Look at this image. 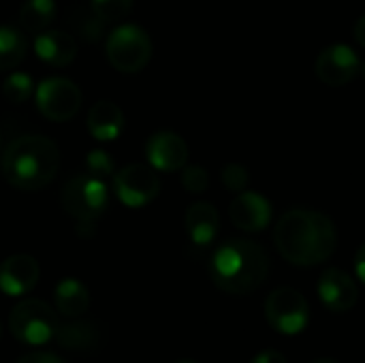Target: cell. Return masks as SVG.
<instances>
[{"label":"cell","mask_w":365,"mask_h":363,"mask_svg":"<svg viewBox=\"0 0 365 363\" xmlns=\"http://www.w3.org/2000/svg\"><path fill=\"white\" fill-rule=\"evenodd\" d=\"M56 17L53 0H26L19 9V24L28 32L45 30Z\"/></svg>","instance_id":"obj_22"},{"label":"cell","mask_w":365,"mask_h":363,"mask_svg":"<svg viewBox=\"0 0 365 363\" xmlns=\"http://www.w3.org/2000/svg\"><path fill=\"white\" fill-rule=\"evenodd\" d=\"M60 150L41 135H26L13 139L0 158V171L4 180L17 190H41L58 173Z\"/></svg>","instance_id":"obj_3"},{"label":"cell","mask_w":365,"mask_h":363,"mask_svg":"<svg viewBox=\"0 0 365 363\" xmlns=\"http://www.w3.org/2000/svg\"><path fill=\"white\" fill-rule=\"evenodd\" d=\"M36 107L51 122L71 120L81 107V90L64 77H47L36 86Z\"/></svg>","instance_id":"obj_9"},{"label":"cell","mask_w":365,"mask_h":363,"mask_svg":"<svg viewBox=\"0 0 365 363\" xmlns=\"http://www.w3.org/2000/svg\"><path fill=\"white\" fill-rule=\"evenodd\" d=\"M53 338L66 351H75L79 355H96L105 344V329L90 321H73L58 325Z\"/></svg>","instance_id":"obj_15"},{"label":"cell","mask_w":365,"mask_h":363,"mask_svg":"<svg viewBox=\"0 0 365 363\" xmlns=\"http://www.w3.org/2000/svg\"><path fill=\"white\" fill-rule=\"evenodd\" d=\"M250 363H287V357L276 349H267V351H261L259 355H255Z\"/></svg>","instance_id":"obj_29"},{"label":"cell","mask_w":365,"mask_h":363,"mask_svg":"<svg viewBox=\"0 0 365 363\" xmlns=\"http://www.w3.org/2000/svg\"><path fill=\"white\" fill-rule=\"evenodd\" d=\"M160 180L156 169L150 165H126L113 175V193L126 208H143L158 197Z\"/></svg>","instance_id":"obj_8"},{"label":"cell","mask_w":365,"mask_h":363,"mask_svg":"<svg viewBox=\"0 0 365 363\" xmlns=\"http://www.w3.org/2000/svg\"><path fill=\"white\" fill-rule=\"evenodd\" d=\"M53 304H56V310L62 317L77 319L88 310L90 293H88L86 285H81L79 280L66 278V280L58 282V287L53 291Z\"/></svg>","instance_id":"obj_19"},{"label":"cell","mask_w":365,"mask_h":363,"mask_svg":"<svg viewBox=\"0 0 365 363\" xmlns=\"http://www.w3.org/2000/svg\"><path fill=\"white\" fill-rule=\"evenodd\" d=\"M32 92H34V81H32V77L30 75H26V73H11L6 79H4V83H2V94H4V98L9 101V103H24V101H28L30 96H32Z\"/></svg>","instance_id":"obj_23"},{"label":"cell","mask_w":365,"mask_h":363,"mask_svg":"<svg viewBox=\"0 0 365 363\" xmlns=\"http://www.w3.org/2000/svg\"><path fill=\"white\" fill-rule=\"evenodd\" d=\"M58 325L60 323L56 310L43 300H24L9 315L11 334L15 336V340L30 347L49 342L56 336Z\"/></svg>","instance_id":"obj_5"},{"label":"cell","mask_w":365,"mask_h":363,"mask_svg":"<svg viewBox=\"0 0 365 363\" xmlns=\"http://www.w3.org/2000/svg\"><path fill=\"white\" fill-rule=\"evenodd\" d=\"M361 73H364V77H365V64H364V66H361Z\"/></svg>","instance_id":"obj_33"},{"label":"cell","mask_w":365,"mask_h":363,"mask_svg":"<svg viewBox=\"0 0 365 363\" xmlns=\"http://www.w3.org/2000/svg\"><path fill=\"white\" fill-rule=\"evenodd\" d=\"M145 156L156 171H180L188 163V145L178 133L160 131L148 139Z\"/></svg>","instance_id":"obj_13"},{"label":"cell","mask_w":365,"mask_h":363,"mask_svg":"<svg viewBox=\"0 0 365 363\" xmlns=\"http://www.w3.org/2000/svg\"><path fill=\"white\" fill-rule=\"evenodd\" d=\"M86 171L98 180H105L109 175H113V160L107 152L103 150H92L86 156Z\"/></svg>","instance_id":"obj_27"},{"label":"cell","mask_w":365,"mask_h":363,"mask_svg":"<svg viewBox=\"0 0 365 363\" xmlns=\"http://www.w3.org/2000/svg\"><path fill=\"white\" fill-rule=\"evenodd\" d=\"M212 282L229 295L255 293L269 274L265 248L250 240H229L220 244L210 259Z\"/></svg>","instance_id":"obj_2"},{"label":"cell","mask_w":365,"mask_h":363,"mask_svg":"<svg viewBox=\"0 0 365 363\" xmlns=\"http://www.w3.org/2000/svg\"><path fill=\"white\" fill-rule=\"evenodd\" d=\"M210 184V175L203 167L199 165H184L182 167V186L192 193V195H201L207 190Z\"/></svg>","instance_id":"obj_26"},{"label":"cell","mask_w":365,"mask_h":363,"mask_svg":"<svg viewBox=\"0 0 365 363\" xmlns=\"http://www.w3.org/2000/svg\"><path fill=\"white\" fill-rule=\"evenodd\" d=\"M38 263L30 255H13L0 265V291L17 297L32 291L38 282Z\"/></svg>","instance_id":"obj_14"},{"label":"cell","mask_w":365,"mask_h":363,"mask_svg":"<svg viewBox=\"0 0 365 363\" xmlns=\"http://www.w3.org/2000/svg\"><path fill=\"white\" fill-rule=\"evenodd\" d=\"M265 319L282 336H297L308 327L310 321V306L306 297L291 289L282 287L267 295L265 302Z\"/></svg>","instance_id":"obj_7"},{"label":"cell","mask_w":365,"mask_h":363,"mask_svg":"<svg viewBox=\"0 0 365 363\" xmlns=\"http://www.w3.org/2000/svg\"><path fill=\"white\" fill-rule=\"evenodd\" d=\"M361 71V62L359 56L355 53V49H351L349 45H329L325 47L317 62H314V73L317 77L327 83V86H344L351 79L357 77V73Z\"/></svg>","instance_id":"obj_10"},{"label":"cell","mask_w":365,"mask_h":363,"mask_svg":"<svg viewBox=\"0 0 365 363\" xmlns=\"http://www.w3.org/2000/svg\"><path fill=\"white\" fill-rule=\"evenodd\" d=\"M124 128V113L111 101H98L88 111V131L98 141H113Z\"/></svg>","instance_id":"obj_18"},{"label":"cell","mask_w":365,"mask_h":363,"mask_svg":"<svg viewBox=\"0 0 365 363\" xmlns=\"http://www.w3.org/2000/svg\"><path fill=\"white\" fill-rule=\"evenodd\" d=\"M66 24L73 32V36H79L81 41L88 43H96L103 36L105 30V21L94 13V9L88 4H77L68 11Z\"/></svg>","instance_id":"obj_20"},{"label":"cell","mask_w":365,"mask_h":363,"mask_svg":"<svg viewBox=\"0 0 365 363\" xmlns=\"http://www.w3.org/2000/svg\"><path fill=\"white\" fill-rule=\"evenodd\" d=\"M60 203L64 212L77 223H96L98 216L107 210L109 190L103 180L90 173H77L64 184Z\"/></svg>","instance_id":"obj_4"},{"label":"cell","mask_w":365,"mask_h":363,"mask_svg":"<svg viewBox=\"0 0 365 363\" xmlns=\"http://www.w3.org/2000/svg\"><path fill=\"white\" fill-rule=\"evenodd\" d=\"M274 244L282 259L297 267L325 263L338 244L336 225L323 212L295 208L282 214L274 229Z\"/></svg>","instance_id":"obj_1"},{"label":"cell","mask_w":365,"mask_h":363,"mask_svg":"<svg viewBox=\"0 0 365 363\" xmlns=\"http://www.w3.org/2000/svg\"><path fill=\"white\" fill-rule=\"evenodd\" d=\"M220 180H222V184H225L227 190L242 193V190H246V186L250 182V175H248V169L246 167H242L237 163H229V165L222 167Z\"/></svg>","instance_id":"obj_25"},{"label":"cell","mask_w":365,"mask_h":363,"mask_svg":"<svg viewBox=\"0 0 365 363\" xmlns=\"http://www.w3.org/2000/svg\"><path fill=\"white\" fill-rule=\"evenodd\" d=\"M229 218L240 231L259 233L272 223V203L259 193L242 190L229 205Z\"/></svg>","instance_id":"obj_12"},{"label":"cell","mask_w":365,"mask_h":363,"mask_svg":"<svg viewBox=\"0 0 365 363\" xmlns=\"http://www.w3.org/2000/svg\"><path fill=\"white\" fill-rule=\"evenodd\" d=\"M317 363H340V362H336V359H319Z\"/></svg>","instance_id":"obj_32"},{"label":"cell","mask_w":365,"mask_h":363,"mask_svg":"<svg viewBox=\"0 0 365 363\" xmlns=\"http://www.w3.org/2000/svg\"><path fill=\"white\" fill-rule=\"evenodd\" d=\"M34 51L51 66H66L77 56V41L64 30H47L34 39Z\"/></svg>","instance_id":"obj_17"},{"label":"cell","mask_w":365,"mask_h":363,"mask_svg":"<svg viewBox=\"0 0 365 363\" xmlns=\"http://www.w3.org/2000/svg\"><path fill=\"white\" fill-rule=\"evenodd\" d=\"M90 6L105 24H113L130 13L133 0H90Z\"/></svg>","instance_id":"obj_24"},{"label":"cell","mask_w":365,"mask_h":363,"mask_svg":"<svg viewBox=\"0 0 365 363\" xmlns=\"http://www.w3.org/2000/svg\"><path fill=\"white\" fill-rule=\"evenodd\" d=\"M105 51L115 71L139 73L152 58V41L143 28L135 24H122L107 36Z\"/></svg>","instance_id":"obj_6"},{"label":"cell","mask_w":365,"mask_h":363,"mask_svg":"<svg viewBox=\"0 0 365 363\" xmlns=\"http://www.w3.org/2000/svg\"><path fill=\"white\" fill-rule=\"evenodd\" d=\"M15 363H66L64 359H60L58 355L53 353H45V351H38V353H28L24 357H19Z\"/></svg>","instance_id":"obj_28"},{"label":"cell","mask_w":365,"mask_h":363,"mask_svg":"<svg viewBox=\"0 0 365 363\" xmlns=\"http://www.w3.org/2000/svg\"><path fill=\"white\" fill-rule=\"evenodd\" d=\"M355 272H357L359 280L365 285V244L357 250V255H355Z\"/></svg>","instance_id":"obj_30"},{"label":"cell","mask_w":365,"mask_h":363,"mask_svg":"<svg viewBox=\"0 0 365 363\" xmlns=\"http://www.w3.org/2000/svg\"><path fill=\"white\" fill-rule=\"evenodd\" d=\"M184 225L190 242L199 248H205L218 235V227H220L218 210L207 201H197L186 210Z\"/></svg>","instance_id":"obj_16"},{"label":"cell","mask_w":365,"mask_h":363,"mask_svg":"<svg viewBox=\"0 0 365 363\" xmlns=\"http://www.w3.org/2000/svg\"><path fill=\"white\" fill-rule=\"evenodd\" d=\"M28 51V41L21 30L13 26H0V71L17 66Z\"/></svg>","instance_id":"obj_21"},{"label":"cell","mask_w":365,"mask_h":363,"mask_svg":"<svg viewBox=\"0 0 365 363\" xmlns=\"http://www.w3.org/2000/svg\"><path fill=\"white\" fill-rule=\"evenodd\" d=\"M317 293H319L321 304L331 312H346V310L355 308V304L359 300L355 280L338 267H329L321 274Z\"/></svg>","instance_id":"obj_11"},{"label":"cell","mask_w":365,"mask_h":363,"mask_svg":"<svg viewBox=\"0 0 365 363\" xmlns=\"http://www.w3.org/2000/svg\"><path fill=\"white\" fill-rule=\"evenodd\" d=\"M355 41H357L361 47H365V15L364 17H359L357 24H355Z\"/></svg>","instance_id":"obj_31"},{"label":"cell","mask_w":365,"mask_h":363,"mask_svg":"<svg viewBox=\"0 0 365 363\" xmlns=\"http://www.w3.org/2000/svg\"><path fill=\"white\" fill-rule=\"evenodd\" d=\"M182 363H195V362H182Z\"/></svg>","instance_id":"obj_34"}]
</instances>
